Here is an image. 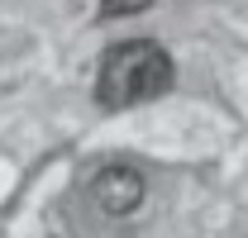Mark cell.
Listing matches in <instances>:
<instances>
[{
	"label": "cell",
	"mask_w": 248,
	"mask_h": 238,
	"mask_svg": "<svg viewBox=\"0 0 248 238\" xmlns=\"http://www.w3.org/2000/svg\"><path fill=\"white\" fill-rule=\"evenodd\" d=\"M172 81H177V67H172L162 43H153V38H124V43L100 53L95 100L105 110H134V105H148L157 95H167Z\"/></svg>",
	"instance_id": "1"
},
{
	"label": "cell",
	"mask_w": 248,
	"mask_h": 238,
	"mask_svg": "<svg viewBox=\"0 0 248 238\" xmlns=\"http://www.w3.org/2000/svg\"><path fill=\"white\" fill-rule=\"evenodd\" d=\"M143 195H148V181L139 167H124V162H105L100 172L91 177V200L100 214H134V209L143 205Z\"/></svg>",
	"instance_id": "2"
},
{
	"label": "cell",
	"mask_w": 248,
	"mask_h": 238,
	"mask_svg": "<svg viewBox=\"0 0 248 238\" xmlns=\"http://www.w3.org/2000/svg\"><path fill=\"white\" fill-rule=\"evenodd\" d=\"M153 0H100V15L105 19H124V15H143Z\"/></svg>",
	"instance_id": "3"
}]
</instances>
